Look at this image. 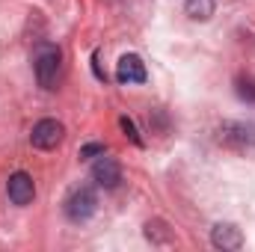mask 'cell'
<instances>
[{"label":"cell","instance_id":"obj_1","mask_svg":"<svg viewBox=\"0 0 255 252\" xmlns=\"http://www.w3.org/2000/svg\"><path fill=\"white\" fill-rule=\"evenodd\" d=\"M60 68H63V54H60L57 45L39 42V45L33 48V71H36V80H39L45 89H54V86H57Z\"/></svg>","mask_w":255,"mask_h":252},{"label":"cell","instance_id":"obj_2","mask_svg":"<svg viewBox=\"0 0 255 252\" xmlns=\"http://www.w3.org/2000/svg\"><path fill=\"white\" fill-rule=\"evenodd\" d=\"M95 208H98V199H95V190H89V187H77L68 199H65V217H68L71 223L89 220V217L95 214Z\"/></svg>","mask_w":255,"mask_h":252},{"label":"cell","instance_id":"obj_3","mask_svg":"<svg viewBox=\"0 0 255 252\" xmlns=\"http://www.w3.org/2000/svg\"><path fill=\"white\" fill-rule=\"evenodd\" d=\"M63 133H65V127L60 125L57 119H42V122L33 125L30 142H33L36 148H42V151H51V148H57V145L63 142Z\"/></svg>","mask_w":255,"mask_h":252},{"label":"cell","instance_id":"obj_4","mask_svg":"<svg viewBox=\"0 0 255 252\" xmlns=\"http://www.w3.org/2000/svg\"><path fill=\"white\" fill-rule=\"evenodd\" d=\"M6 196H9V202L12 205H30L33 199H36V184H33V178L27 175V172H12L9 175V181H6Z\"/></svg>","mask_w":255,"mask_h":252},{"label":"cell","instance_id":"obj_5","mask_svg":"<svg viewBox=\"0 0 255 252\" xmlns=\"http://www.w3.org/2000/svg\"><path fill=\"white\" fill-rule=\"evenodd\" d=\"M92 181L104 190H116L119 181H122V166H119L113 157H104V154H101V157L92 163Z\"/></svg>","mask_w":255,"mask_h":252},{"label":"cell","instance_id":"obj_6","mask_svg":"<svg viewBox=\"0 0 255 252\" xmlns=\"http://www.w3.org/2000/svg\"><path fill=\"white\" fill-rule=\"evenodd\" d=\"M217 139L223 145H235V148H247L255 145V127L253 125H241V122H226L217 130Z\"/></svg>","mask_w":255,"mask_h":252},{"label":"cell","instance_id":"obj_7","mask_svg":"<svg viewBox=\"0 0 255 252\" xmlns=\"http://www.w3.org/2000/svg\"><path fill=\"white\" fill-rule=\"evenodd\" d=\"M211 244L223 252H235V250L244 247V235H241V229L232 226V223H217L214 232H211Z\"/></svg>","mask_w":255,"mask_h":252},{"label":"cell","instance_id":"obj_8","mask_svg":"<svg viewBox=\"0 0 255 252\" xmlns=\"http://www.w3.org/2000/svg\"><path fill=\"white\" fill-rule=\"evenodd\" d=\"M148 74H145V63L136 57V54H125L119 65H116V80L119 83H142Z\"/></svg>","mask_w":255,"mask_h":252},{"label":"cell","instance_id":"obj_9","mask_svg":"<svg viewBox=\"0 0 255 252\" xmlns=\"http://www.w3.org/2000/svg\"><path fill=\"white\" fill-rule=\"evenodd\" d=\"M214 9H217L214 0H187V3H184V12L190 15L193 21H208V18L214 15Z\"/></svg>","mask_w":255,"mask_h":252},{"label":"cell","instance_id":"obj_10","mask_svg":"<svg viewBox=\"0 0 255 252\" xmlns=\"http://www.w3.org/2000/svg\"><path fill=\"white\" fill-rule=\"evenodd\" d=\"M101 154H107V145H104V142H86V145L80 148V160H89V157H101Z\"/></svg>","mask_w":255,"mask_h":252},{"label":"cell","instance_id":"obj_11","mask_svg":"<svg viewBox=\"0 0 255 252\" xmlns=\"http://www.w3.org/2000/svg\"><path fill=\"white\" fill-rule=\"evenodd\" d=\"M119 125H122V130H125V136L130 139V142H136V145H142V139H139V133H136V125L128 119V116H122L119 119Z\"/></svg>","mask_w":255,"mask_h":252},{"label":"cell","instance_id":"obj_12","mask_svg":"<svg viewBox=\"0 0 255 252\" xmlns=\"http://www.w3.org/2000/svg\"><path fill=\"white\" fill-rule=\"evenodd\" d=\"M238 95L244 101H255V83L253 80H238Z\"/></svg>","mask_w":255,"mask_h":252}]
</instances>
